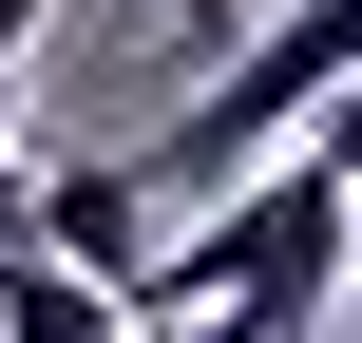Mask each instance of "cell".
<instances>
[{
  "mask_svg": "<svg viewBox=\"0 0 362 343\" xmlns=\"http://www.w3.org/2000/svg\"><path fill=\"white\" fill-rule=\"evenodd\" d=\"M305 153H325V172L362 191V95H325V134H305Z\"/></svg>",
  "mask_w": 362,
  "mask_h": 343,
  "instance_id": "obj_4",
  "label": "cell"
},
{
  "mask_svg": "<svg viewBox=\"0 0 362 343\" xmlns=\"http://www.w3.org/2000/svg\"><path fill=\"white\" fill-rule=\"evenodd\" d=\"M172 19H191V0H172Z\"/></svg>",
  "mask_w": 362,
  "mask_h": 343,
  "instance_id": "obj_8",
  "label": "cell"
},
{
  "mask_svg": "<svg viewBox=\"0 0 362 343\" xmlns=\"http://www.w3.org/2000/svg\"><path fill=\"white\" fill-rule=\"evenodd\" d=\"M38 19H57V0H0V57H19V38H38Z\"/></svg>",
  "mask_w": 362,
  "mask_h": 343,
  "instance_id": "obj_6",
  "label": "cell"
},
{
  "mask_svg": "<svg viewBox=\"0 0 362 343\" xmlns=\"http://www.w3.org/2000/svg\"><path fill=\"white\" fill-rule=\"evenodd\" d=\"M153 210H172V191H153L134 153H57V172H38V248H57V267H95L115 306H134V286H153V248H172Z\"/></svg>",
  "mask_w": 362,
  "mask_h": 343,
  "instance_id": "obj_2",
  "label": "cell"
},
{
  "mask_svg": "<svg viewBox=\"0 0 362 343\" xmlns=\"http://www.w3.org/2000/svg\"><path fill=\"white\" fill-rule=\"evenodd\" d=\"M0 343H153L95 267H57V248H0Z\"/></svg>",
  "mask_w": 362,
  "mask_h": 343,
  "instance_id": "obj_3",
  "label": "cell"
},
{
  "mask_svg": "<svg viewBox=\"0 0 362 343\" xmlns=\"http://www.w3.org/2000/svg\"><path fill=\"white\" fill-rule=\"evenodd\" d=\"M153 343H267V325H248V306H191V325H153Z\"/></svg>",
  "mask_w": 362,
  "mask_h": 343,
  "instance_id": "obj_5",
  "label": "cell"
},
{
  "mask_svg": "<svg viewBox=\"0 0 362 343\" xmlns=\"http://www.w3.org/2000/svg\"><path fill=\"white\" fill-rule=\"evenodd\" d=\"M362 286V191L325 153H286V172H248L229 210H172V248H153V286H134V325H191V306H248L267 343H325V306Z\"/></svg>",
  "mask_w": 362,
  "mask_h": 343,
  "instance_id": "obj_1",
  "label": "cell"
},
{
  "mask_svg": "<svg viewBox=\"0 0 362 343\" xmlns=\"http://www.w3.org/2000/svg\"><path fill=\"white\" fill-rule=\"evenodd\" d=\"M0 153H19V57H0Z\"/></svg>",
  "mask_w": 362,
  "mask_h": 343,
  "instance_id": "obj_7",
  "label": "cell"
}]
</instances>
